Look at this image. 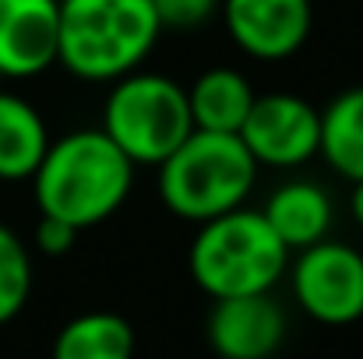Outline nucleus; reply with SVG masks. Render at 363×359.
Listing matches in <instances>:
<instances>
[{"instance_id":"f257e3e1","label":"nucleus","mask_w":363,"mask_h":359,"mask_svg":"<svg viewBox=\"0 0 363 359\" xmlns=\"http://www.w3.org/2000/svg\"><path fill=\"white\" fill-rule=\"evenodd\" d=\"M134 187V162L106 137L103 127L71 130L50 141L35 176L39 215L60 219L67 226L92 229L117 215Z\"/></svg>"},{"instance_id":"f03ea898","label":"nucleus","mask_w":363,"mask_h":359,"mask_svg":"<svg viewBox=\"0 0 363 359\" xmlns=\"http://www.w3.org/2000/svg\"><path fill=\"white\" fill-rule=\"evenodd\" d=\"M162 35L152 0H60L57 64L82 81L134 74Z\"/></svg>"},{"instance_id":"7ed1b4c3","label":"nucleus","mask_w":363,"mask_h":359,"mask_svg":"<svg viewBox=\"0 0 363 359\" xmlns=\"http://www.w3.org/2000/svg\"><path fill=\"white\" fill-rule=\"evenodd\" d=\"M257 169L237 134L191 130V137L159 162V198L177 219L201 226L243 208Z\"/></svg>"},{"instance_id":"20e7f679","label":"nucleus","mask_w":363,"mask_h":359,"mask_svg":"<svg viewBox=\"0 0 363 359\" xmlns=\"http://www.w3.org/2000/svg\"><path fill=\"white\" fill-rule=\"evenodd\" d=\"M191 278L212 300L272 292L289 268V250L261 212L233 208L198 226L187 253Z\"/></svg>"},{"instance_id":"39448f33","label":"nucleus","mask_w":363,"mask_h":359,"mask_svg":"<svg viewBox=\"0 0 363 359\" xmlns=\"http://www.w3.org/2000/svg\"><path fill=\"white\" fill-rule=\"evenodd\" d=\"M103 130L134 166H159L194 130L187 89L166 74L134 71L113 81L103 106Z\"/></svg>"},{"instance_id":"423d86ee","label":"nucleus","mask_w":363,"mask_h":359,"mask_svg":"<svg viewBox=\"0 0 363 359\" xmlns=\"http://www.w3.org/2000/svg\"><path fill=\"white\" fill-rule=\"evenodd\" d=\"M293 296L321 324H353L363 317V253L350 243L321 239L293 261Z\"/></svg>"},{"instance_id":"0eeeda50","label":"nucleus","mask_w":363,"mask_h":359,"mask_svg":"<svg viewBox=\"0 0 363 359\" xmlns=\"http://www.w3.org/2000/svg\"><path fill=\"white\" fill-rule=\"evenodd\" d=\"M237 137L257 166L296 169L321 152V110L289 92L257 96Z\"/></svg>"},{"instance_id":"6e6552de","label":"nucleus","mask_w":363,"mask_h":359,"mask_svg":"<svg viewBox=\"0 0 363 359\" xmlns=\"http://www.w3.org/2000/svg\"><path fill=\"white\" fill-rule=\"evenodd\" d=\"M219 11L230 39L264 64L289 60L314 25L311 0H223Z\"/></svg>"},{"instance_id":"1a4fd4ad","label":"nucleus","mask_w":363,"mask_h":359,"mask_svg":"<svg viewBox=\"0 0 363 359\" xmlns=\"http://www.w3.org/2000/svg\"><path fill=\"white\" fill-rule=\"evenodd\" d=\"M205 331L219 359H268L286 338V314L272 292L230 296L216 300Z\"/></svg>"},{"instance_id":"9d476101","label":"nucleus","mask_w":363,"mask_h":359,"mask_svg":"<svg viewBox=\"0 0 363 359\" xmlns=\"http://www.w3.org/2000/svg\"><path fill=\"white\" fill-rule=\"evenodd\" d=\"M60 0H0V71L35 78L57 64Z\"/></svg>"},{"instance_id":"9b49d317","label":"nucleus","mask_w":363,"mask_h":359,"mask_svg":"<svg viewBox=\"0 0 363 359\" xmlns=\"http://www.w3.org/2000/svg\"><path fill=\"white\" fill-rule=\"evenodd\" d=\"M261 215L289 253L293 250L300 253V250L328 239L335 212H332V198L325 194V187H318L314 180H289L272 190Z\"/></svg>"},{"instance_id":"f8f14e48","label":"nucleus","mask_w":363,"mask_h":359,"mask_svg":"<svg viewBox=\"0 0 363 359\" xmlns=\"http://www.w3.org/2000/svg\"><path fill=\"white\" fill-rule=\"evenodd\" d=\"M254 89L233 67H212L194 78L187 89L194 130H216V134H240L243 120L254 106Z\"/></svg>"},{"instance_id":"ddd939ff","label":"nucleus","mask_w":363,"mask_h":359,"mask_svg":"<svg viewBox=\"0 0 363 359\" xmlns=\"http://www.w3.org/2000/svg\"><path fill=\"white\" fill-rule=\"evenodd\" d=\"M50 148V130L39 110L0 89V180H32Z\"/></svg>"},{"instance_id":"4468645a","label":"nucleus","mask_w":363,"mask_h":359,"mask_svg":"<svg viewBox=\"0 0 363 359\" xmlns=\"http://www.w3.org/2000/svg\"><path fill=\"white\" fill-rule=\"evenodd\" d=\"M138 338L130 321L113 310L71 317L53 342V359H134Z\"/></svg>"},{"instance_id":"2eb2a0df","label":"nucleus","mask_w":363,"mask_h":359,"mask_svg":"<svg viewBox=\"0 0 363 359\" xmlns=\"http://www.w3.org/2000/svg\"><path fill=\"white\" fill-rule=\"evenodd\" d=\"M321 155L339 176L363 180V85L339 92L321 110Z\"/></svg>"},{"instance_id":"dca6fc26","label":"nucleus","mask_w":363,"mask_h":359,"mask_svg":"<svg viewBox=\"0 0 363 359\" xmlns=\"http://www.w3.org/2000/svg\"><path fill=\"white\" fill-rule=\"evenodd\" d=\"M32 292V257L25 243L0 226V324L14 321Z\"/></svg>"},{"instance_id":"f3484780","label":"nucleus","mask_w":363,"mask_h":359,"mask_svg":"<svg viewBox=\"0 0 363 359\" xmlns=\"http://www.w3.org/2000/svg\"><path fill=\"white\" fill-rule=\"evenodd\" d=\"M223 0H152L155 14H159V25L169 28V32H191V28H201L216 11H219Z\"/></svg>"},{"instance_id":"a211bd4d","label":"nucleus","mask_w":363,"mask_h":359,"mask_svg":"<svg viewBox=\"0 0 363 359\" xmlns=\"http://www.w3.org/2000/svg\"><path fill=\"white\" fill-rule=\"evenodd\" d=\"M78 243V229L60 222V219H50V215H39L35 222V250L46 253V257H64L71 253V246Z\"/></svg>"},{"instance_id":"6ab92c4d","label":"nucleus","mask_w":363,"mask_h":359,"mask_svg":"<svg viewBox=\"0 0 363 359\" xmlns=\"http://www.w3.org/2000/svg\"><path fill=\"white\" fill-rule=\"evenodd\" d=\"M350 212H353V219L363 226V180L353 183V194H350Z\"/></svg>"},{"instance_id":"aec40b11","label":"nucleus","mask_w":363,"mask_h":359,"mask_svg":"<svg viewBox=\"0 0 363 359\" xmlns=\"http://www.w3.org/2000/svg\"><path fill=\"white\" fill-rule=\"evenodd\" d=\"M4 81H7V78H4V71H0V85H4Z\"/></svg>"}]
</instances>
